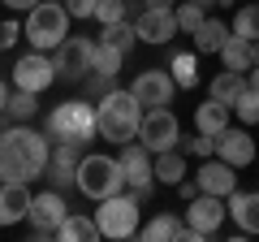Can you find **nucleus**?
I'll use <instances>...</instances> for the list:
<instances>
[{
	"label": "nucleus",
	"mask_w": 259,
	"mask_h": 242,
	"mask_svg": "<svg viewBox=\"0 0 259 242\" xmlns=\"http://www.w3.org/2000/svg\"><path fill=\"white\" fill-rule=\"evenodd\" d=\"M190 5H199L203 13H212V9H221V0H190Z\"/></svg>",
	"instance_id": "obj_40"
},
{
	"label": "nucleus",
	"mask_w": 259,
	"mask_h": 242,
	"mask_svg": "<svg viewBox=\"0 0 259 242\" xmlns=\"http://www.w3.org/2000/svg\"><path fill=\"white\" fill-rule=\"evenodd\" d=\"M139 199L134 195H108L100 199V212H95V221H100V233L104 238H130V233H139Z\"/></svg>",
	"instance_id": "obj_8"
},
{
	"label": "nucleus",
	"mask_w": 259,
	"mask_h": 242,
	"mask_svg": "<svg viewBox=\"0 0 259 242\" xmlns=\"http://www.w3.org/2000/svg\"><path fill=\"white\" fill-rule=\"evenodd\" d=\"M246 74H238V69H225V74H216L212 78V95H216V100H225V104H229V108H233V104H238V95L242 91H246Z\"/></svg>",
	"instance_id": "obj_22"
},
{
	"label": "nucleus",
	"mask_w": 259,
	"mask_h": 242,
	"mask_svg": "<svg viewBox=\"0 0 259 242\" xmlns=\"http://www.w3.org/2000/svg\"><path fill=\"white\" fill-rule=\"evenodd\" d=\"M56 238H69V242L87 238V242H91V238H104V233H100V221H91V216H74V212H69V216L61 221V233H56Z\"/></svg>",
	"instance_id": "obj_24"
},
{
	"label": "nucleus",
	"mask_w": 259,
	"mask_h": 242,
	"mask_svg": "<svg viewBox=\"0 0 259 242\" xmlns=\"http://www.w3.org/2000/svg\"><path fill=\"white\" fill-rule=\"evenodd\" d=\"M182 177H186V151H182V147L156 151V182H168V186H177Z\"/></svg>",
	"instance_id": "obj_21"
},
{
	"label": "nucleus",
	"mask_w": 259,
	"mask_h": 242,
	"mask_svg": "<svg viewBox=\"0 0 259 242\" xmlns=\"http://www.w3.org/2000/svg\"><path fill=\"white\" fill-rule=\"evenodd\" d=\"M238 169L229 165V160H221V156H207L203 160V169H199V190H207V195H221V199H229L233 190H238Z\"/></svg>",
	"instance_id": "obj_16"
},
{
	"label": "nucleus",
	"mask_w": 259,
	"mask_h": 242,
	"mask_svg": "<svg viewBox=\"0 0 259 242\" xmlns=\"http://www.w3.org/2000/svg\"><path fill=\"white\" fill-rule=\"evenodd\" d=\"M173 78H177V87H186V91H190V87H199V69H194V56H173Z\"/></svg>",
	"instance_id": "obj_33"
},
{
	"label": "nucleus",
	"mask_w": 259,
	"mask_h": 242,
	"mask_svg": "<svg viewBox=\"0 0 259 242\" xmlns=\"http://www.w3.org/2000/svg\"><path fill=\"white\" fill-rule=\"evenodd\" d=\"M95 5H100V0H65L69 18H95Z\"/></svg>",
	"instance_id": "obj_36"
},
{
	"label": "nucleus",
	"mask_w": 259,
	"mask_h": 242,
	"mask_svg": "<svg viewBox=\"0 0 259 242\" xmlns=\"http://www.w3.org/2000/svg\"><path fill=\"white\" fill-rule=\"evenodd\" d=\"M229 216V204H225L221 195H194L190 199V212H186V225H194V229L203 233V238H212V233H221V221Z\"/></svg>",
	"instance_id": "obj_13"
},
{
	"label": "nucleus",
	"mask_w": 259,
	"mask_h": 242,
	"mask_svg": "<svg viewBox=\"0 0 259 242\" xmlns=\"http://www.w3.org/2000/svg\"><path fill=\"white\" fill-rule=\"evenodd\" d=\"M173 13H177V30H190V35L207 22V13L199 5H190V0H182V9H173Z\"/></svg>",
	"instance_id": "obj_32"
},
{
	"label": "nucleus",
	"mask_w": 259,
	"mask_h": 242,
	"mask_svg": "<svg viewBox=\"0 0 259 242\" xmlns=\"http://www.w3.org/2000/svg\"><path fill=\"white\" fill-rule=\"evenodd\" d=\"M225 204H229V216L238 221L242 233H259V190H250V195L246 190H233Z\"/></svg>",
	"instance_id": "obj_18"
},
{
	"label": "nucleus",
	"mask_w": 259,
	"mask_h": 242,
	"mask_svg": "<svg viewBox=\"0 0 259 242\" xmlns=\"http://www.w3.org/2000/svg\"><path fill=\"white\" fill-rule=\"evenodd\" d=\"M130 91H134V100H139L143 108H164V104H173L177 78H173V69H143V74L130 83Z\"/></svg>",
	"instance_id": "obj_12"
},
{
	"label": "nucleus",
	"mask_w": 259,
	"mask_h": 242,
	"mask_svg": "<svg viewBox=\"0 0 259 242\" xmlns=\"http://www.w3.org/2000/svg\"><path fill=\"white\" fill-rule=\"evenodd\" d=\"M147 9H173V0H143Z\"/></svg>",
	"instance_id": "obj_41"
},
{
	"label": "nucleus",
	"mask_w": 259,
	"mask_h": 242,
	"mask_svg": "<svg viewBox=\"0 0 259 242\" xmlns=\"http://www.w3.org/2000/svg\"><path fill=\"white\" fill-rule=\"evenodd\" d=\"M182 151H186V156H203V160H207V156H216V139L199 130L194 139H182Z\"/></svg>",
	"instance_id": "obj_34"
},
{
	"label": "nucleus",
	"mask_w": 259,
	"mask_h": 242,
	"mask_svg": "<svg viewBox=\"0 0 259 242\" xmlns=\"http://www.w3.org/2000/svg\"><path fill=\"white\" fill-rule=\"evenodd\" d=\"M30 182H0V225H18L30 216Z\"/></svg>",
	"instance_id": "obj_15"
},
{
	"label": "nucleus",
	"mask_w": 259,
	"mask_h": 242,
	"mask_svg": "<svg viewBox=\"0 0 259 242\" xmlns=\"http://www.w3.org/2000/svg\"><path fill=\"white\" fill-rule=\"evenodd\" d=\"M48 160H52L48 134L30 130L26 121L0 130V182H35V177H44Z\"/></svg>",
	"instance_id": "obj_1"
},
{
	"label": "nucleus",
	"mask_w": 259,
	"mask_h": 242,
	"mask_svg": "<svg viewBox=\"0 0 259 242\" xmlns=\"http://www.w3.org/2000/svg\"><path fill=\"white\" fill-rule=\"evenodd\" d=\"M44 177H48V186L69 190V186H78V165H69V160H48Z\"/></svg>",
	"instance_id": "obj_25"
},
{
	"label": "nucleus",
	"mask_w": 259,
	"mask_h": 242,
	"mask_svg": "<svg viewBox=\"0 0 259 242\" xmlns=\"http://www.w3.org/2000/svg\"><path fill=\"white\" fill-rule=\"evenodd\" d=\"M250 65H259V39L250 44Z\"/></svg>",
	"instance_id": "obj_44"
},
{
	"label": "nucleus",
	"mask_w": 259,
	"mask_h": 242,
	"mask_svg": "<svg viewBox=\"0 0 259 242\" xmlns=\"http://www.w3.org/2000/svg\"><path fill=\"white\" fill-rule=\"evenodd\" d=\"M233 35L250 39V44L259 39V5H238V13H233Z\"/></svg>",
	"instance_id": "obj_26"
},
{
	"label": "nucleus",
	"mask_w": 259,
	"mask_h": 242,
	"mask_svg": "<svg viewBox=\"0 0 259 242\" xmlns=\"http://www.w3.org/2000/svg\"><path fill=\"white\" fill-rule=\"evenodd\" d=\"M18 35H26V30H22L18 22H5V26H0V52H5V48H13V44H18Z\"/></svg>",
	"instance_id": "obj_37"
},
{
	"label": "nucleus",
	"mask_w": 259,
	"mask_h": 242,
	"mask_svg": "<svg viewBox=\"0 0 259 242\" xmlns=\"http://www.w3.org/2000/svg\"><path fill=\"white\" fill-rule=\"evenodd\" d=\"M125 18H130V5H125V0H100V5H95V22H104V26L125 22Z\"/></svg>",
	"instance_id": "obj_31"
},
{
	"label": "nucleus",
	"mask_w": 259,
	"mask_h": 242,
	"mask_svg": "<svg viewBox=\"0 0 259 242\" xmlns=\"http://www.w3.org/2000/svg\"><path fill=\"white\" fill-rule=\"evenodd\" d=\"M229 35H233V26H225L221 18H207L203 26L194 30V52H221Z\"/></svg>",
	"instance_id": "obj_20"
},
{
	"label": "nucleus",
	"mask_w": 259,
	"mask_h": 242,
	"mask_svg": "<svg viewBox=\"0 0 259 242\" xmlns=\"http://www.w3.org/2000/svg\"><path fill=\"white\" fill-rule=\"evenodd\" d=\"M121 61H125V52H121V48L95 39V74H121Z\"/></svg>",
	"instance_id": "obj_27"
},
{
	"label": "nucleus",
	"mask_w": 259,
	"mask_h": 242,
	"mask_svg": "<svg viewBox=\"0 0 259 242\" xmlns=\"http://www.w3.org/2000/svg\"><path fill=\"white\" fill-rule=\"evenodd\" d=\"M246 83H250V87L259 91V65H250V69H246Z\"/></svg>",
	"instance_id": "obj_42"
},
{
	"label": "nucleus",
	"mask_w": 259,
	"mask_h": 242,
	"mask_svg": "<svg viewBox=\"0 0 259 242\" xmlns=\"http://www.w3.org/2000/svg\"><path fill=\"white\" fill-rule=\"evenodd\" d=\"M194 126H199V130L203 134H225L229 130V104L225 100H216V95H207V104H199V108H194Z\"/></svg>",
	"instance_id": "obj_19"
},
{
	"label": "nucleus",
	"mask_w": 259,
	"mask_h": 242,
	"mask_svg": "<svg viewBox=\"0 0 259 242\" xmlns=\"http://www.w3.org/2000/svg\"><path fill=\"white\" fill-rule=\"evenodd\" d=\"M82 83H87V95H91V100H100V95H108L112 87H117V74H87Z\"/></svg>",
	"instance_id": "obj_35"
},
{
	"label": "nucleus",
	"mask_w": 259,
	"mask_h": 242,
	"mask_svg": "<svg viewBox=\"0 0 259 242\" xmlns=\"http://www.w3.org/2000/svg\"><path fill=\"white\" fill-rule=\"evenodd\" d=\"M139 143L156 156V151H168V147H177L182 143V126H177V117H173V108H147L143 112V126H139Z\"/></svg>",
	"instance_id": "obj_9"
},
{
	"label": "nucleus",
	"mask_w": 259,
	"mask_h": 242,
	"mask_svg": "<svg viewBox=\"0 0 259 242\" xmlns=\"http://www.w3.org/2000/svg\"><path fill=\"white\" fill-rule=\"evenodd\" d=\"M216 156L229 160L233 169H242L255 160V143H250L246 130H225V134H216Z\"/></svg>",
	"instance_id": "obj_17"
},
{
	"label": "nucleus",
	"mask_w": 259,
	"mask_h": 242,
	"mask_svg": "<svg viewBox=\"0 0 259 242\" xmlns=\"http://www.w3.org/2000/svg\"><path fill=\"white\" fill-rule=\"evenodd\" d=\"M130 182H125V169H121L117 156H104V151H91V156L78 160V190L87 199H108V195H121Z\"/></svg>",
	"instance_id": "obj_4"
},
{
	"label": "nucleus",
	"mask_w": 259,
	"mask_h": 242,
	"mask_svg": "<svg viewBox=\"0 0 259 242\" xmlns=\"http://www.w3.org/2000/svg\"><path fill=\"white\" fill-rule=\"evenodd\" d=\"M221 61H225V69H238V74H246V69H250V39L229 35V39H225V48H221Z\"/></svg>",
	"instance_id": "obj_23"
},
{
	"label": "nucleus",
	"mask_w": 259,
	"mask_h": 242,
	"mask_svg": "<svg viewBox=\"0 0 259 242\" xmlns=\"http://www.w3.org/2000/svg\"><path fill=\"white\" fill-rule=\"evenodd\" d=\"M44 134H48V143H91L100 134V126H95V104H87V100L56 104L44 117Z\"/></svg>",
	"instance_id": "obj_3"
},
{
	"label": "nucleus",
	"mask_w": 259,
	"mask_h": 242,
	"mask_svg": "<svg viewBox=\"0 0 259 242\" xmlns=\"http://www.w3.org/2000/svg\"><path fill=\"white\" fill-rule=\"evenodd\" d=\"M5 108H9V87L0 83V112H5Z\"/></svg>",
	"instance_id": "obj_43"
},
{
	"label": "nucleus",
	"mask_w": 259,
	"mask_h": 242,
	"mask_svg": "<svg viewBox=\"0 0 259 242\" xmlns=\"http://www.w3.org/2000/svg\"><path fill=\"white\" fill-rule=\"evenodd\" d=\"M26 39L48 52V48H61V39L69 35V9H65V0H39L35 9L26 13Z\"/></svg>",
	"instance_id": "obj_5"
},
{
	"label": "nucleus",
	"mask_w": 259,
	"mask_h": 242,
	"mask_svg": "<svg viewBox=\"0 0 259 242\" xmlns=\"http://www.w3.org/2000/svg\"><path fill=\"white\" fill-rule=\"evenodd\" d=\"M143 112H147V108L134 100V91L112 87L108 95L95 100V126H100V139L104 143H130V139H139Z\"/></svg>",
	"instance_id": "obj_2"
},
{
	"label": "nucleus",
	"mask_w": 259,
	"mask_h": 242,
	"mask_svg": "<svg viewBox=\"0 0 259 242\" xmlns=\"http://www.w3.org/2000/svg\"><path fill=\"white\" fill-rule=\"evenodd\" d=\"M134 30H139V44H168L177 35V13L173 9H147L134 18Z\"/></svg>",
	"instance_id": "obj_14"
},
{
	"label": "nucleus",
	"mask_w": 259,
	"mask_h": 242,
	"mask_svg": "<svg viewBox=\"0 0 259 242\" xmlns=\"http://www.w3.org/2000/svg\"><path fill=\"white\" fill-rule=\"evenodd\" d=\"M0 5H9V9H22V13H30L39 5V0H0Z\"/></svg>",
	"instance_id": "obj_39"
},
{
	"label": "nucleus",
	"mask_w": 259,
	"mask_h": 242,
	"mask_svg": "<svg viewBox=\"0 0 259 242\" xmlns=\"http://www.w3.org/2000/svg\"><path fill=\"white\" fill-rule=\"evenodd\" d=\"M56 83V61L48 52H26V56H18V65H13V87H22V91H48V87Z\"/></svg>",
	"instance_id": "obj_11"
},
{
	"label": "nucleus",
	"mask_w": 259,
	"mask_h": 242,
	"mask_svg": "<svg viewBox=\"0 0 259 242\" xmlns=\"http://www.w3.org/2000/svg\"><path fill=\"white\" fill-rule=\"evenodd\" d=\"M117 160H121V169H125L130 195L139 199V204H143V199H151V190H156V160H151V151L143 147L139 139H130V143H121Z\"/></svg>",
	"instance_id": "obj_7"
},
{
	"label": "nucleus",
	"mask_w": 259,
	"mask_h": 242,
	"mask_svg": "<svg viewBox=\"0 0 259 242\" xmlns=\"http://www.w3.org/2000/svg\"><path fill=\"white\" fill-rule=\"evenodd\" d=\"M5 112H9L13 121H30V117L39 112V95H35V91H22V87H18V91L9 95V108H5Z\"/></svg>",
	"instance_id": "obj_28"
},
{
	"label": "nucleus",
	"mask_w": 259,
	"mask_h": 242,
	"mask_svg": "<svg viewBox=\"0 0 259 242\" xmlns=\"http://www.w3.org/2000/svg\"><path fill=\"white\" fill-rule=\"evenodd\" d=\"M177 190H182V199H186V204H190L194 195H203V190H199V177H194V182H186V177H182V182H177Z\"/></svg>",
	"instance_id": "obj_38"
},
{
	"label": "nucleus",
	"mask_w": 259,
	"mask_h": 242,
	"mask_svg": "<svg viewBox=\"0 0 259 242\" xmlns=\"http://www.w3.org/2000/svg\"><path fill=\"white\" fill-rule=\"evenodd\" d=\"M104 44H112V48H121V52H130V48L139 44V30H134V22H112V26H104Z\"/></svg>",
	"instance_id": "obj_29"
},
{
	"label": "nucleus",
	"mask_w": 259,
	"mask_h": 242,
	"mask_svg": "<svg viewBox=\"0 0 259 242\" xmlns=\"http://www.w3.org/2000/svg\"><path fill=\"white\" fill-rule=\"evenodd\" d=\"M52 61H56V78L61 83H82L87 74H95V39L65 35L61 48H52Z\"/></svg>",
	"instance_id": "obj_6"
},
{
	"label": "nucleus",
	"mask_w": 259,
	"mask_h": 242,
	"mask_svg": "<svg viewBox=\"0 0 259 242\" xmlns=\"http://www.w3.org/2000/svg\"><path fill=\"white\" fill-rule=\"evenodd\" d=\"M233 112H238L246 126H259V91L255 87H246V91L238 95V104H233Z\"/></svg>",
	"instance_id": "obj_30"
},
{
	"label": "nucleus",
	"mask_w": 259,
	"mask_h": 242,
	"mask_svg": "<svg viewBox=\"0 0 259 242\" xmlns=\"http://www.w3.org/2000/svg\"><path fill=\"white\" fill-rule=\"evenodd\" d=\"M69 216V208H65V190H44V195H35V204H30V216L26 221L35 225V238H56L61 233V221Z\"/></svg>",
	"instance_id": "obj_10"
}]
</instances>
